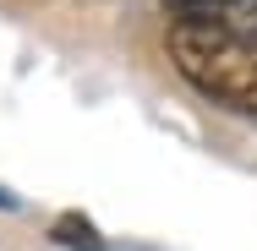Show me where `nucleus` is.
I'll use <instances>...</instances> for the list:
<instances>
[{"label":"nucleus","instance_id":"nucleus-1","mask_svg":"<svg viewBox=\"0 0 257 251\" xmlns=\"http://www.w3.org/2000/svg\"><path fill=\"white\" fill-rule=\"evenodd\" d=\"M170 66L219 109L257 115V11L246 17H170Z\"/></svg>","mask_w":257,"mask_h":251},{"label":"nucleus","instance_id":"nucleus-2","mask_svg":"<svg viewBox=\"0 0 257 251\" xmlns=\"http://www.w3.org/2000/svg\"><path fill=\"white\" fill-rule=\"evenodd\" d=\"M50 240H55V246H71V251H104L99 229H93L82 213H66V218H55V224H50Z\"/></svg>","mask_w":257,"mask_h":251},{"label":"nucleus","instance_id":"nucleus-3","mask_svg":"<svg viewBox=\"0 0 257 251\" xmlns=\"http://www.w3.org/2000/svg\"><path fill=\"white\" fill-rule=\"evenodd\" d=\"M170 17H246L257 0H159Z\"/></svg>","mask_w":257,"mask_h":251},{"label":"nucleus","instance_id":"nucleus-4","mask_svg":"<svg viewBox=\"0 0 257 251\" xmlns=\"http://www.w3.org/2000/svg\"><path fill=\"white\" fill-rule=\"evenodd\" d=\"M6 202H11V197H6V191H0V207H6Z\"/></svg>","mask_w":257,"mask_h":251}]
</instances>
